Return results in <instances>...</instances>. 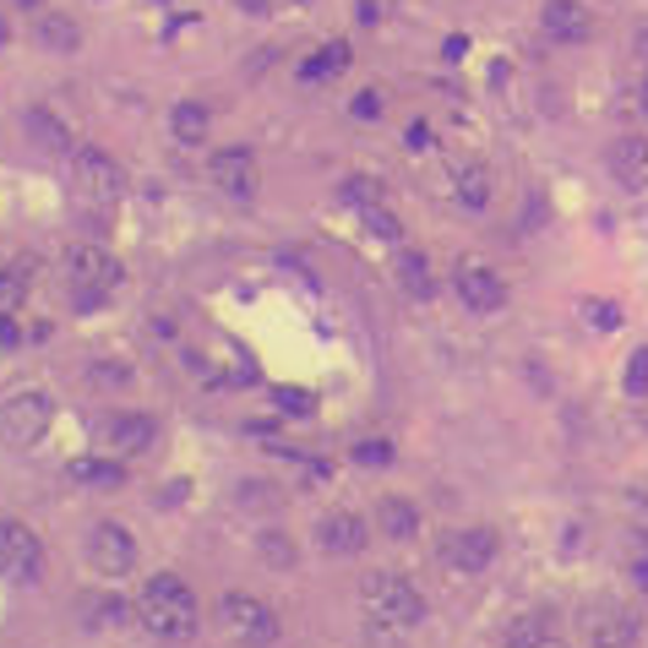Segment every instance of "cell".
Instances as JSON below:
<instances>
[{
	"label": "cell",
	"instance_id": "1",
	"mask_svg": "<svg viewBox=\"0 0 648 648\" xmlns=\"http://www.w3.org/2000/svg\"><path fill=\"white\" fill-rule=\"evenodd\" d=\"M137 615H142V626H148L153 637L180 643V637H191V632H196V594H191V583H186V577L158 572V577H148V583H142Z\"/></svg>",
	"mask_w": 648,
	"mask_h": 648
},
{
	"label": "cell",
	"instance_id": "2",
	"mask_svg": "<svg viewBox=\"0 0 648 648\" xmlns=\"http://www.w3.org/2000/svg\"><path fill=\"white\" fill-rule=\"evenodd\" d=\"M360 605H366L371 621H382V626H420V621H425V594H420L409 577H398V572H371V577H360Z\"/></svg>",
	"mask_w": 648,
	"mask_h": 648
},
{
	"label": "cell",
	"instance_id": "3",
	"mask_svg": "<svg viewBox=\"0 0 648 648\" xmlns=\"http://www.w3.org/2000/svg\"><path fill=\"white\" fill-rule=\"evenodd\" d=\"M218 621H224L229 637H240L245 648H272L278 632H283L278 610H272L267 599H256V594H240V588H229V594L218 599Z\"/></svg>",
	"mask_w": 648,
	"mask_h": 648
},
{
	"label": "cell",
	"instance_id": "4",
	"mask_svg": "<svg viewBox=\"0 0 648 648\" xmlns=\"http://www.w3.org/2000/svg\"><path fill=\"white\" fill-rule=\"evenodd\" d=\"M66 283H72V294L93 310V305L120 283V262H115L104 245H72V251H66Z\"/></svg>",
	"mask_w": 648,
	"mask_h": 648
},
{
	"label": "cell",
	"instance_id": "5",
	"mask_svg": "<svg viewBox=\"0 0 648 648\" xmlns=\"http://www.w3.org/2000/svg\"><path fill=\"white\" fill-rule=\"evenodd\" d=\"M50 420H55V404L45 393H34V387L12 393L7 404H0V442L7 447H34V442H45Z\"/></svg>",
	"mask_w": 648,
	"mask_h": 648
},
{
	"label": "cell",
	"instance_id": "6",
	"mask_svg": "<svg viewBox=\"0 0 648 648\" xmlns=\"http://www.w3.org/2000/svg\"><path fill=\"white\" fill-rule=\"evenodd\" d=\"M0 572L17 577V583H39V572H45V545H39V534H34L28 523H17V518L0 523Z\"/></svg>",
	"mask_w": 648,
	"mask_h": 648
},
{
	"label": "cell",
	"instance_id": "7",
	"mask_svg": "<svg viewBox=\"0 0 648 648\" xmlns=\"http://www.w3.org/2000/svg\"><path fill=\"white\" fill-rule=\"evenodd\" d=\"M72 169H77V186H82L88 196H99V202H115V196L126 191V169H120V158H110L104 148H77V153H72Z\"/></svg>",
	"mask_w": 648,
	"mask_h": 648
},
{
	"label": "cell",
	"instance_id": "8",
	"mask_svg": "<svg viewBox=\"0 0 648 648\" xmlns=\"http://www.w3.org/2000/svg\"><path fill=\"white\" fill-rule=\"evenodd\" d=\"M207 180H213L224 196H234V202H251V196H256V186H262V175H256V158H251L245 148H224V153H213V164H207Z\"/></svg>",
	"mask_w": 648,
	"mask_h": 648
},
{
	"label": "cell",
	"instance_id": "9",
	"mask_svg": "<svg viewBox=\"0 0 648 648\" xmlns=\"http://www.w3.org/2000/svg\"><path fill=\"white\" fill-rule=\"evenodd\" d=\"M453 283H458V300H463L474 316H491V310L507 305V283H501V272H491L485 262H463V267L453 272Z\"/></svg>",
	"mask_w": 648,
	"mask_h": 648
},
{
	"label": "cell",
	"instance_id": "10",
	"mask_svg": "<svg viewBox=\"0 0 648 648\" xmlns=\"http://www.w3.org/2000/svg\"><path fill=\"white\" fill-rule=\"evenodd\" d=\"M88 561H93V572L120 577V572L137 567V539H131L120 523H99V529L88 534Z\"/></svg>",
	"mask_w": 648,
	"mask_h": 648
},
{
	"label": "cell",
	"instance_id": "11",
	"mask_svg": "<svg viewBox=\"0 0 648 648\" xmlns=\"http://www.w3.org/2000/svg\"><path fill=\"white\" fill-rule=\"evenodd\" d=\"M496 550H501L496 529H458V534L442 539V561H447L453 572H485V567L496 561Z\"/></svg>",
	"mask_w": 648,
	"mask_h": 648
},
{
	"label": "cell",
	"instance_id": "12",
	"mask_svg": "<svg viewBox=\"0 0 648 648\" xmlns=\"http://www.w3.org/2000/svg\"><path fill=\"white\" fill-rule=\"evenodd\" d=\"M371 539V523L360 512H328L316 523V545L328 550V556H360Z\"/></svg>",
	"mask_w": 648,
	"mask_h": 648
},
{
	"label": "cell",
	"instance_id": "13",
	"mask_svg": "<svg viewBox=\"0 0 648 648\" xmlns=\"http://www.w3.org/2000/svg\"><path fill=\"white\" fill-rule=\"evenodd\" d=\"M539 23H545V34H550L556 45H583V39L594 34V17H588L583 0H545Z\"/></svg>",
	"mask_w": 648,
	"mask_h": 648
},
{
	"label": "cell",
	"instance_id": "14",
	"mask_svg": "<svg viewBox=\"0 0 648 648\" xmlns=\"http://www.w3.org/2000/svg\"><path fill=\"white\" fill-rule=\"evenodd\" d=\"M153 436H158L153 415H131V409H120V415H110V420H104V442H110L115 453H126V458L148 453V447H153Z\"/></svg>",
	"mask_w": 648,
	"mask_h": 648
},
{
	"label": "cell",
	"instance_id": "15",
	"mask_svg": "<svg viewBox=\"0 0 648 648\" xmlns=\"http://www.w3.org/2000/svg\"><path fill=\"white\" fill-rule=\"evenodd\" d=\"M583 626H588L594 648H637V615H626V610H594Z\"/></svg>",
	"mask_w": 648,
	"mask_h": 648
},
{
	"label": "cell",
	"instance_id": "16",
	"mask_svg": "<svg viewBox=\"0 0 648 648\" xmlns=\"http://www.w3.org/2000/svg\"><path fill=\"white\" fill-rule=\"evenodd\" d=\"M34 17H39V45H45L50 55H77V50H82V28H77L66 12H50V7H45V12H34Z\"/></svg>",
	"mask_w": 648,
	"mask_h": 648
},
{
	"label": "cell",
	"instance_id": "17",
	"mask_svg": "<svg viewBox=\"0 0 648 648\" xmlns=\"http://www.w3.org/2000/svg\"><path fill=\"white\" fill-rule=\"evenodd\" d=\"M610 169L621 186H643L648 180V137H621L610 148Z\"/></svg>",
	"mask_w": 648,
	"mask_h": 648
},
{
	"label": "cell",
	"instance_id": "18",
	"mask_svg": "<svg viewBox=\"0 0 648 648\" xmlns=\"http://www.w3.org/2000/svg\"><path fill=\"white\" fill-rule=\"evenodd\" d=\"M453 196H458L469 213L491 207V169H485V164H474V158H469V164H458V169H453Z\"/></svg>",
	"mask_w": 648,
	"mask_h": 648
},
{
	"label": "cell",
	"instance_id": "19",
	"mask_svg": "<svg viewBox=\"0 0 648 648\" xmlns=\"http://www.w3.org/2000/svg\"><path fill=\"white\" fill-rule=\"evenodd\" d=\"M66 474L77 485H93V491H120L126 485V463H115V458H72Z\"/></svg>",
	"mask_w": 648,
	"mask_h": 648
},
{
	"label": "cell",
	"instance_id": "20",
	"mask_svg": "<svg viewBox=\"0 0 648 648\" xmlns=\"http://www.w3.org/2000/svg\"><path fill=\"white\" fill-rule=\"evenodd\" d=\"M207 104H196V99H180L175 110H169V131H175V142L180 148H196V142H207Z\"/></svg>",
	"mask_w": 648,
	"mask_h": 648
},
{
	"label": "cell",
	"instance_id": "21",
	"mask_svg": "<svg viewBox=\"0 0 648 648\" xmlns=\"http://www.w3.org/2000/svg\"><path fill=\"white\" fill-rule=\"evenodd\" d=\"M377 523H382L387 539H415V534H420V512H415V501H404V496H382Z\"/></svg>",
	"mask_w": 648,
	"mask_h": 648
},
{
	"label": "cell",
	"instance_id": "22",
	"mask_svg": "<svg viewBox=\"0 0 648 648\" xmlns=\"http://www.w3.org/2000/svg\"><path fill=\"white\" fill-rule=\"evenodd\" d=\"M23 131H28L45 153H66V148H72V131H66L50 110H23Z\"/></svg>",
	"mask_w": 648,
	"mask_h": 648
},
{
	"label": "cell",
	"instance_id": "23",
	"mask_svg": "<svg viewBox=\"0 0 648 648\" xmlns=\"http://www.w3.org/2000/svg\"><path fill=\"white\" fill-rule=\"evenodd\" d=\"M507 648H545L550 643V615L545 610H529V615H512L507 632H501Z\"/></svg>",
	"mask_w": 648,
	"mask_h": 648
},
{
	"label": "cell",
	"instance_id": "24",
	"mask_svg": "<svg viewBox=\"0 0 648 648\" xmlns=\"http://www.w3.org/2000/svg\"><path fill=\"white\" fill-rule=\"evenodd\" d=\"M393 272H398V283H404V294H415V300H431V294H436V278H431V262H425L420 251H404Z\"/></svg>",
	"mask_w": 648,
	"mask_h": 648
},
{
	"label": "cell",
	"instance_id": "25",
	"mask_svg": "<svg viewBox=\"0 0 648 648\" xmlns=\"http://www.w3.org/2000/svg\"><path fill=\"white\" fill-rule=\"evenodd\" d=\"M344 66H350V45H344V39H333V45H321V50L300 66V77H305V82H316V77H333V72H344Z\"/></svg>",
	"mask_w": 648,
	"mask_h": 648
},
{
	"label": "cell",
	"instance_id": "26",
	"mask_svg": "<svg viewBox=\"0 0 648 648\" xmlns=\"http://www.w3.org/2000/svg\"><path fill=\"white\" fill-rule=\"evenodd\" d=\"M256 550H262V561H267V567H278V572L300 561L294 539H289V534H278V529H262V534H256Z\"/></svg>",
	"mask_w": 648,
	"mask_h": 648
},
{
	"label": "cell",
	"instance_id": "27",
	"mask_svg": "<svg viewBox=\"0 0 648 648\" xmlns=\"http://www.w3.org/2000/svg\"><path fill=\"white\" fill-rule=\"evenodd\" d=\"M131 621V605L120 594H99L88 599V626H126Z\"/></svg>",
	"mask_w": 648,
	"mask_h": 648
},
{
	"label": "cell",
	"instance_id": "28",
	"mask_svg": "<svg viewBox=\"0 0 648 648\" xmlns=\"http://www.w3.org/2000/svg\"><path fill=\"white\" fill-rule=\"evenodd\" d=\"M583 316H588L594 333H615L621 328V305H610V300H583Z\"/></svg>",
	"mask_w": 648,
	"mask_h": 648
},
{
	"label": "cell",
	"instance_id": "29",
	"mask_svg": "<svg viewBox=\"0 0 648 648\" xmlns=\"http://www.w3.org/2000/svg\"><path fill=\"white\" fill-rule=\"evenodd\" d=\"M344 202H355V207H377V202H382V180H371V175H350V180H344Z\"/></svg>",
	"mask_w": 648,
	"mask_h": 648
},
{
	"label": "cell",
	"instance_id": "30",
	"mask_svg": "<svg viewBox=\"0 0 648 648\" xmlns=\"http://www.w3.org/2000/svg\"><path fill=\"white\" fill-rule=\"evenodd\" d=\"M360 218H366V229H371L377 240H398V234H404V224H398L382 202H377V207H360Z\"/></svg>",
	"mask_w": 648,
	"mask_h": 648
},
{
	"label": "cell",
	"instance_id": "31",
	"mask_svg": "<svg viewBox=\"0 0 648 648\" xmlns=\"http://www.w3.org/2000/svg\"><path fill=\"white\" fill-rule=\"evenodd\" d=\"M621 387H626L632 398H648V350H632V360H626V377H621Z\"/></svg>",
	"mask_w": 648,
	"mask_h": 648
},
{
	"label": "cell",
	"instance_id": "32",
	"mask_svg": "<svg viewBox=\"0 0 648 648\" xmlns=\"http://www.w3.org/2000/svg\"><path fill=\"white\" fill-rule=\"evenodd\" d=\"M23 294H28V272L0 262V305H23Z\"/></svg>",
	"mask_w": 648,
	"mask_h": 648
},
{
	"label": "cell",
	"instance_id": "33",
	"mask_svg": "<svg viewBox=\"0 0 648 648\" xmlns=\"http://www.w3.org/2000/svg\"><path fill=\"white\" fill-rule=\"evenodd\" d=\"M355 463L382 469V463H393V447H387V442H360V447H355Z\"/></svg>",
	"mask_w": 648,
	"mask_h": 648
},
{
	"label": "cell",
	"instance_id": "34",
	"mask_svg": "<svg viewBox=\"0 0 648 648\" xmlns=\"http://www.w3.org/2000/svg\"><path fill=\"white\" fill-rule=\"evenodd\" d=\"M355 115H360V120H377V115H382V93H377V88L355 93Z\"/></svg>",
	"mask_w": 648,
	"mask_h": 648
},
{
	"label": "cell",
	"instance_id": "35",
	"mask_svg": "<svg viewBox=\"0 0 648 648\" xmlns=\"http://www.w3.org/2000/svg\"><path fill=\"white\" fill-rule=\"evenodd\" d=\"M234 7H240L245 17H272V12H278V0H234Z\"/></svg>",
	"mask_w": 648,
	"mask_h": 648
},
{
	"label": "cell",
	"instance_id": "36",
	"mask_svg": "<svg viewBox=\"0 0 648 648\" xmlns=\"http://www.w3.org/2000/svg\"><path fill=\"white\" fill-rule=\"evenodd\" d=\"M0 344H7V350L23 344V333H17V321H12V316H0Z\"/></svg>",
	"mask_w": 648,
	"mask_h": 648
},
{
	"label": "cell",
	"instance_id": "37",
	"mask_svg": "<svg viewBox=\"0 0 648 648\" xmlns=\"http://www.w3.org/2000/svg\"><path fill=\"white\" fill-rule=\"evenodd\" d=\"M632 577L648 588V545H637V556H632Z\"/></svg>",
	"mask_w": 648,
	"mask_h": 648
},
{
	"label": "cell",
	"instance_id": "38",
	"mask_svg": "<svg viewBox=\"0 0 648 648\" xmlns=\"http://www.w3.org/2000/svg\"><path fill=\"white\" fill-rule=\"evenodd\" d=\"M278 404H283V409H294V415H305V409H310V398H305V393H278Z\"/></svg>",
	"mask_w": 648,
	"mask_h": 648
},
{
	"label": "cell",
	"instance_id": "39",
	"mask_svg": "<svg viewBox=\"0 0 648 648\" xmlns=\"http://www.w3.org/2000/svg\"><path fill=\"white\" fill-rule=\"evenodd\" d=\"M409 148H415V153L431 148V131H425V126H409Z\"/></svg>",
	"mask_w": 648,
	"mask_h": 648
},
{
	"label": "cell",
	"instance_id": "40",
	"mask_svg": "<svg viewBox=\"0 0 648 648\" xmlns=\"http://www.w3.org/2000/svg\"><path fill=\"white\" fill-rule=\"evenodd\" d=\"M17 12H45V0H12Z\"/></svg>",
	"mask_w": 648,
	"mask_h": 648
},
{
	"label": "cell",
	"instance_id": "41",
	"mask_svg": "<svg viewBox=\"0 0 648 648\" xmlns=\"http://www.w3.org/2000/svg\"><path fill=\"white\" fill-rule=\"evenodd\" d=\"M637 55H648V28H637Z\"/></svg>",
	"mask_w": 648,
	"mask_h": 648
},
{
	"label": "cell",
	"instance_id": "42",
	"mask_svg": "<svg viewBox=\"0 0 648 648\" xmlns=\"http://www.w3.org/2000/svg\"><path fill=\"white\" fill-rule=\"evenodd\" d=\"M637 99H643V115H648V77H643V88H637Z\"/></svg>",
	"mask_w": 648,
	"mask_h": 648
},
{
	"label": "cell",
	"instance_id": "43",
	"mask_svg": "<svg viewBox=\"0 0 648 648\" xmlns=\"http://www.w3.org/2000/svg\"><path fill=\"white\" fill-rule=\"evenodd\" d=\"M545 648H567V643H556V637H550V643H545Z\"/></svg>",
	"mask_w": 648,
	"mask_h": 648
}]
</instances>
